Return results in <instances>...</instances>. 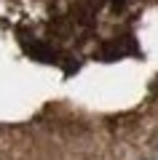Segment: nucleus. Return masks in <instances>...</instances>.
<instances>
[]
</instances>
